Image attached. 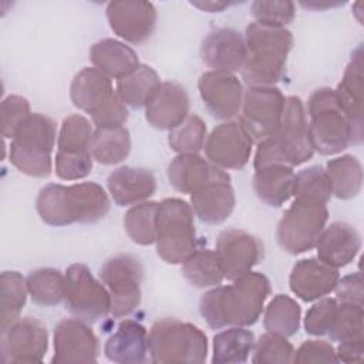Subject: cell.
Segmentation results:
<instances>
[{"mask_svg":"<svg viewBox=\"0 0 364 364\" xmlns=\"http://www.w3.org/2000/svg\"><path fill=\"white\" fill-rule=\"evenodd\" d=\"M363 306L340 303L337 304L333 324L327 333L330 340L338 343L364 340Z\"/></svg>","mask_w":364,"mask_h":364,"instance_id":"b9f144b4","label":"cell"},{"mask_svg":"<svg viewBox=\"0 0 364 364\" xmlns=\"http://www.w3.org/2000/svg\"><path fill=\"white\" fill-rule=\"evenodd\" d=\"M294 348L291 343L280 334L264 333L255 341L252 363L255 364H286L293 363Z\"/></svg>","mask_w":364,"mask_h":364,"instance_id":"ee69618b","label":"cell"},{"mask_svg":"<svg viewBox=\"0 0 364 364\" xmlns=\"http://www.w3.org/2000/svg\"><path fill=\"white\" fill-rule=\"evenodd\" d=\"M200 57L212 71H242L246 61L245 37L235 28H218L203 38Z\"/></svg>","mask_w":364,"mask_h":364,"instance_id":"d6986e66","label":"cell"},{"mask_svg":"<svg viewBox=\"0 0 364 364\" xmlns=\"http://www.w3.org/2000/svg\"><path fill=\"white\" fill-rule=\"evenodd\" d=\"M303 7L307 9H313V10H321V9H327V7H333V6H338L340 3H331V1H301L300 3Z\"/></svg>","mask_w":364,"mask_h":364,"instance_id":"11a10c76","label":"cell"},{"mask_svg":"<svg viewBox=\"0 0 364 364\" xmlns=\"http://www.w3.org/2000/svg\"><path fill=\"white\" fill-rule=\"evenodd\" d=\"M293 196L326 205L333 196L328 175L321 166H309L294 175Z\"/></svg>","mask_w":364,"mask_h":364,"instance_id":"ab89813d","label":"cell"},{"mask_svg":"<svg viewBox=\"0 0 364 364\" xmlns=\"http://www.w3.org/2000/svg\"><path fill=\"white\" fill-rule=\"evenodd\" d=\"M55 122L43 114H30L16 129L10 142V162L23 173L46 178L51 173V151L55 144Z\"/></svg>","mask_w":364,"mask_h":364,"instance_id":"8992f818","label":"cell"},{"mask_svg":"<svg viewBox=\"0 0 364 364\" xmlns=\"http://www.w3.org/2000/svg\"><path fill=\"white\" fill-rule=\"evenodd\" d=\"M92 159L102 165L122 162L131 152V136L125 127L97 128L92 134L90 148Z\"/></svg>","mask_w":364,"mask_h":364,"instance_id":"1f68e13d","label":"cell"},{"mask_svg":"<svg viewBox=\"0 0 364 364\" xmlns=\"http://www.w3.org/2000/svg\"><path fill=\"white\" fill-rule=\"evenodd\" d=\"M193 213L205 223L219 225L233 212L236 198L229 173L216 178L191 193Z\"/></svg>","mask_w":364,"mask_h":364,"instance_id":"44dd1931","label":"cell"},{"mask_svg":"<svg viewBox=\"0 0 364 364\" xmlns=\"http://www.w3.org/2000/svg\"><path fill=\"white\" fill-rule=\"evenodd\" d=\"M183 277L198 289L219 286L225 279V272L216 250L196 249L182 263Z\"/></svg>","mask_w":364,"mask_h":364,"instance_id":"836d02e7","label":"cell"},{"mask_svg":"<svg viewBox=\"0 0 364 364\" xmlns=\"http://www.w3.org/2000/svg\"><path fill=\"white\" fill-rule=\"evenodd\" d=\"M48 348L47 328L33 317L17 318L1 328L0 354L4 364L41 363Z\"/></svg>","mask_w":364,"mask_h":364,"instance_id":"4fadbf2b","label":"cell"},{"mask_svg":"<svg viewBox=\"0 0 364 364\" xmlns=\"http://www.w3.org/2000/svg\"><path fill=\"white\" fill-rule=\"evenodd\" d=\"M117 95L112 80L95 67H85L75 74L70 85L73 104L84 112L94 115Z\"/></svg>","mask_w":364,"mask_h":364,"instance_id":"d4e9b609","label":"cell"},{"mask_svg":"<svg viewBox=\"0 0 364 364\" xmlns=\"http://www.w3.org/2000/svg\"><path fill=\"white\" fill-rule=\"evenodd\" d=\"M189 115L186 90L173 81L162 82L159 91L145 107L146 121L158 129H172Z\"/></svg>","mask_w":364,"mask_h":364,"instance_id":"cb8c5ba5","label":"cell"},{"mask_svg":"<svg viewBox=\"0 0 364 364\" xmlns=\"http://www.w3.org/2000/svg\"><path fill=\"white\" fill-rule=\"evenodd\" d=\"M327 219L326 205L294 198L277 225L276 239L279 246L290 255L313 249L326 228Z\"/></svg>","mask_w":364,"mask_h":364,"instance_id":"9c48e42d","label":"cell"},{"mask_svg":"<svg viewBox=\"0 0 364 364\" xmlns=\"http://www.w3.org/2000/svg\"><path fill=\"white\" fill-rule=\"evenodd\" d=\"M334 290L337 294L336 300H338L340 303L363 306L364 290H363V277L360 272H355L353 274L344 276L343 279H338Z\"/></svg>","mask_w":364,"mask_h":364,"instance_id":"816d5d0a","label":"cell"},{"mask_svg":"<svg viewBox=\"0 0 364 364\" xmlns=\"http://www.w3.org/2000/svg\"><path fill=\"white\" fill-rule=\"evenodd\" d=\"M250 9L256 23L269 27L284 28L296 16L294 3L289 0H256L252 3Z\"/></svg>","mask_w":364,"mask_h":364,"instance_id":"f6af8a7d","label":"cell"},{"mask_svg":"<svg viewBox=\"0 0 364 364\" xmlns=\"http://www.w3.org/2000/svg\"><path fill=\"white\" fill-rule=\"evenodd\" d=\"M107 188L118 206H129L151 198L155 193L156 181L145 168L119 166L108 175Z\"/></svg>","mask_w":364,"mask_h":364,"instance_id":"484cf974","label":"cell"},{"mask_svg":"<svg viewBox=\"0 0 364 364\" xmlns=\"http://www.w3.org/2000/svg\"><path fill=\"white\" fill-rule=\"evenodd\" d=\"M269 294V279L263 273L249 272L232 284L206 291L199 300V311L213 330L247 327L259 320Z\"/></svg>","mask_w":364,"mask_h":364,"instance_id":"6da1fadb","label":"cell"},{"mask_svg":"<svg viewBox=\"0 0 364 364\" xmlns=\"http://www.w3.org/2000/svg\"><path fill=\"white\" fill-rule=\"evenodd\" d=\"M55 175L64 181H78L85 178L92 169L90 151L84 152H57L54 161Z\"/></svg>","mask_w":364,"mask_h":364,"instance_id":"bcb514c9","label":"cell"},{"mask_svg":"<svg viewBox=\"0 0 364 364\" xmlns=\"http://www.w3.org/2000/svg\"><path fill=\"white\" fill-rule=\"evenodd\" d=\"M337 300L321 297L314 303L304 317V328L311 336H327L337 310Z\"/></svg>","mask_w":364,"mask_h":364,"instance_id":"7dc6e473","label":"cell"},{"mask_svg":"<svg viewBox=\"0 0 364 364\" xmlns=\"http://www.w3.org/2000/svg\"><path fill=\"white\" fill-rule=\"evenodd\" d=\"M286 97L276 87H249L240 108V124L253 139L262 141L274 134L280 124Z\"/></svg>","mask_w":364,"mask_h":364,"instance_id":"7c38bea8","label":"cell"},{"mask_svg":"<svg viewBox=\"0 0 364 364\" xmlns=\"http://www.w3.org/2000/svg\"><path fill=\"white\" fill-rule=\"evenodd\" d=\"M317 259L331 267H344L354 260L361 247L357 229L346 222H333L324 228L316 246Z\"/></svg>","mask_w":364,"mask_h":364,"instance_id":"603a6c76","label":"cell"},{"mask_svg":"<svg viewBox=\"0 0 364 364\" xmlns=\"http://www.w3.org/2000/svg\"><path fill=\"white\" fill-rule=\"evenodd\" d=\"M293 363H338L334 347L324 340H307L296 351Z\"/></svg>","mask_w":364,"mask_h":364,"instance_id":"681fc988","label":"cell"},{"mask_svg":"<svg viewBox=\"0 0 364 364\" xmlns=\"http://www.w3.org/2000/svg\"><path fill=\"white\" fill-rule=\"evenodd\" d=\"M228 172L198 154H178L168 166L171 185L182 193H193Z\"/></svg>","mask_w":364,"mask_h":364,"instance_id":"4316f807","label":"cell"},{"mask_svg":"<svg viewBox=\"0 0 364 364\" xmlns=\"http://www.w3.org/2000/svg\"><path fill=\"white\" fill-rule=\"evenodd\" d=\"M161 85L158 73L146 64H139L134 73L117 81L115 90L127 107L142 108L151 102Z\"/></svg>","mask_w":364,"mask_h":364,"instance_id":"4dcf8cb0","label":"cell"},{"mask_svg":"<svg viewBox=\"0 0 364 364\" xmlns=\"http://www.w3.org/2000/svg\"><path fill=\"white\" fill-rule=\"evenodd\" d=\"M30 102L21 95H9L3 100L0 108L1 135L13 138L18 125L30 115Z\"/></svg>","mask_w":364,"mask_h":364,"instance_id":"c3c4849f","label":"cell"},{"mask_svg":"<svg viewBox=\"0 0 364 364\" xmlns=\"http://www.w3.org/2000/svg\"><path fill=\"white\" fill-rule=\"evenodd\" d=\"M338 102L353 124L354 132L360 142L364 138L363 121V48L353 53V58L346 67L343 78L334 90Z\"/></svg>","mask_w":364,"mask_h":364,"instance_id":"83f0119b","label":"cell"},{"mask_svg":"<svg viewBox=\"0 0 364 364\" xmlns=\"http://www.w3.org/2000/svg\"><path fill=\"white\" fill-rule=\"evenodd\" d=\"M142 276L141 260L129 253L112 256L101 266L100 279L111 296L114 317H125L139 306Z\"/></svg>","mask_w":364,"mask_h":364,"instance_id":"30bf717a","label":"cell"},{"mask_svg":"<svg viewBox=\"0 0 364 364\" xmlns=\"http://www.w3.org/2000/svg\"><path fill=\"white\" fill-rule=\"evenodd\" d=\"M198 90L208 111L218 119L239 114L243 102V84L233 73L206 71L199 77Z\"/></svg>","mask_w":364,"mask_h":364,"instance_id":"ac0fdd59","label":"cell"},{"mask_svg":"<svg viewBox=\"0 0 364 364\" xmlns=\"http://www.w3.org/2000/svg\"><path fill=\"white\" fill-rule=\"evenodd\" d=\"M195 7H199L200 10L215 13V11H222L229 6L228 1H192L191 3Z\"/></svg>","mask_w":364,"mask_h":364,"instance_id":"db71d44e","label":"cell"},{"mask_svg":"<svg viewBox=\"0 0 364 364\" xmlns=\"http://www.w3.org/2000/svg\"><path fill=\"white\" fill-rule=\"evenodd\" d=\"M313 154L303 101L294 95L286 97L277 129L272 136L259 141L253 162L255 171L277 164L293 168L307 162Z\"/></svg>","mask_w":364,"mask_h":364,"instance_id":"3957f363","label":"cell"},{"mask_svg":"<svg viewBox=\"0 0 364 364\" xmlns=\"http://www.w3.org/2000/svg\"><path fill=\"white\" fill-rule=\"evenodd\" d=\"M27 289L34 303L55 306L65 296V274L53 267L36 269L27 276Z\"/></svg>","mask_w":364,"mask_h":364,"instance_id":"8d00e7d4","label":"cell"},{"mask_svg":"<svg viewBox=\"0 0 364 364\" xmlns=\"http://www.w3.org/2000/svg\"><path fill=\"white\" fill-rule=\"evenodd\" d=\"M67 310L77 318L95 323L111 313V296L82 263H73L65 270Z\"/></svg>","mask_w":364,"mask_h":364,"instance_id":"8fae6325","label":"cell"},{"mask_svg":"<svg viewBox=\"0 0 364 364\" xmlns=\"http://www.w3.org/2000/svg\"><path fill=\"white\" fill-rule=\"evenodd\" d=\"M255 334L245 327H229L213 337L215 364L246 363L255 347Z\"/></svg>","mask_w":364,"mask_h":364,"instance_id":"d6a6232c","label":"cell"},{"mask_svg":"<svg viewBox=\"0 0 364 364\" xmlns=\"http://www.w3.org/2000/svg\"><path fill=\"white\" fill-rule=\"evenodd\" d=\"M294 172L287 165H269L256 169L253 189L257 198L269 206L279 208L293 196Z\"/></svg>","mask_w":364,"mask_h":364,"instance_id":"f546056e","label":"cell"},{"mask_svg":"<svg viewBox=\"0 0 364 364\" xmlns=\"http://www.w3.org/2000/svg\"><path fill=\"white\" fill-rule=\"evenodd\" d=\"M246 61L242 78L249 87H273L284 74L293 34L287 28L250 23L245 33Z\"/></svg>","mask_w":364,"mask_h":364,"instance_id":"277c9868","label":"cell"},{"mask_svg":"<svg viewBox=\"0 0 364 364\" xmlns=\"http://www.w3.org/2000/svg\"><path fill=\"white\" fill-rule=\"evenodd\" d=\"M336 355H337L338 361H343V363L361 361L364 357V340L338 343Z\"/></svg>","mask_w":364,"mask_h":364,"instance_id":"f5cc1de1","label":"cell"},{"mask_svg":"<svg viewBox=\"0 0 364 364\" xmlns=\"http://www.w3.org/2000/svg\"><path fill=\"white\" fill-rule=\"evenodd\" d=\"M215 250L220 259L225 279L230 282L252 272L263 256L260 240L240 229L220 232Z\"/></svg>","mask_w":364,"mask_h":364,"instance_id":"2e32d148","label":"cell"},{"mask_svg":"<svg viewBox=\"0 0 364 364\" xmlns=\"http://www.w3.org/2000/svg\"><path fill=\"white\" fill-rule=\"evenodd\" d=\"M94 129L91 122L78 114L67 117L60 128L57 146L60 152H84L88 151Z\"/></svg>","mask_w":364,"mask_h":364,"instance_id":"7bdbcfd3","label":"cell"},{"mask_svg":"<svg viewBox=\"0 0 364 364\" xmlns=\"http://www.w3.org/2000/svg\"><path fill=\"white\" fill-rule=\"evenodd\" d=\"M158 202L145 200L132 205L124 216V228L129 239L141 246L155 243Z\"/></svg>","mask_w":364,"mask_h":364,"instance_id":"74e56055","label":"cell"},{"mask_svg":"<svg viewBox=\"0 0 364 364\" xmlns=\"http://www.w3.org/2000/svg\"><path fill=\"white\" fill-rule=\"evenodd\" d=\"M300 320L301 309L299 303L286 294H277L269 301L264 310L263 324L270 333L290 337L297 333Z\"/></svg>","mask_w":364,"mask_h":364,"instance_id":"d590c367","label":"cell"},{"mask_svg":"<svg viewBox=\"0 0 364 364\" xmlns=\"http://www.w3.org/2000/svg\"><path fill=\"white\" fill-rule=\"evenodd\" d=\"M149 360L152 363H203L208 337L192 323L161 318L149 330Z\"/></svg>","mask_w":364,"mask_h":364,"instance_id":"52a82bcc","label":"cell"},{"mask_svg":"<svg viewBox=\"0 0 364 364\" xmlns=\"http://www.w3.org/2000/svg\"><path fill=\"white\" fill-rule=\"evenodd\" d=\"M206 124L196 114H189L169 131L168 144L176 154H198L206 141Z\"/></svg>","mask_w":364,"mask_h":364,"instance_id":"60d3db41","label":"cell"},{"mask_svg":"<svg viewBox=\"0 0 364 364\" xmlns=\"http://www.w3.org/2000/svg\"><path fill=\"white\" fill-rule=\"evenodd\" d=\"M331 192L340 199L355 198L363 188V166L353 155H341L326 165Z\"/></svg>","mask_w":364,"mask_h":364,"instance_id":"e575fe53","label":"cell"},{"mask_svg":"<svg viewBox=\"0 0 364 364\" xmlns=\"http://www.w3.org/2000/svg\"><path fill=\"white\" fill-rule=\"evenodd\" d=\"M36 208L41 220L51 226L94 223L108 213L109 198L105 189L95 182L70 186L50 183L40 191Z\"/></svg>","mask_w":364,"mask_h":364,"instance_id":"7a4b0ae2","label":"cell"},{"mask_svg":"<svg viewBox=\"0 0 364 364\" xmlns=\"http://www.w3.org/2000/svg\"><path fill=\"white\" fill-rule=\"evenodd\" d=\"M111 30L122 40L139 44L148 40L155 28L156 10L151 1L118 0L107 4Z\"/></svg>","mask_w":364,"mask_h":364,"instance_id":"e0dca14e","label":"cell"},{"mask_svg":"<svg viewBox=\"0 0 364 364\" xmlns=\"http://www.w3.org/2000/svg\"><path fill=\"white\" fill-rule=\"evenodd\" d=\"M253 138L239 121L219 124L206 136L203 149L208 161L222 169H240L250 158Z\"/></svg>","mask_w":364,"mask_h":364,"instance_id":"5bb4252c","label":"cell"},{"mask_svg":"<svg viewBox=\"0 0 364 364\" xmlns=\"http://www.w3.org/2000/svg\"><path fill=\"white\" fill-rule=\"evenodd\" d=\"M91 118L97 128L124 127V124L128 119V108L117 92V95L108 104H105L98 112L91 115Z\"/></svg>","mask_w":364,"mask_h":364,"instance_id":"f907efd6","label":"cell"},{"mask_svg":"<svg viewBox=\"0 0 364 364\" xmlns=\"http://www.w3.org/2000/svg\"><path fill=\"white\" fill-rule=\"evenodd\" d=\"M54 357L57 364H90L98 360V337L87 321L64 318L54 328Z\"/></svg>","mask_w":364,"mask_h":364,"instance_id":"9a60e30c","label":"cell"},{"mask_svg":"<svg viewBox=\"0 0 364 364\" xmlns=\"http://www.w3.org/2000/svg\"><path fill=\"white\" fill-rule=\"evenodd\" d=\"M156 252L171 264H182L196 250L192 206L178 198H166L156 209Z\"/></svg>","mask_w":364,"mask_h":364,"instance_id":"ba28073f","label":"cell"},{"mask_svg":"<svg viewBox=\"0 0 364 364\" xmlns=\"http://www.w3.org/2000/svg\"><path fill=\"white\" fill-rule=\"evenodd\" d=\"M105 357L118 364H141L149 354V334L146 328L135 321L125 318L104 344Z\"/></svg>","mask_w":364,"mask_h":364,"instance_id":"7402d4cb","label":"cell"},{"mask_svg":"<svg viewBox=\"0 0 364 364\" xmlns=\"http://www.w3.org/2000/svg\"><path fill=\"white\" fill-rule=\"evenodd\" d=\"M1 291V320L0 327L4 328L20 317V313L26 304L28 289L27 279L21 273L14 270H6L0 277Z\"/></svg>","mask_w":364,"mask_h":364,"instance_id":"f35d334b","label":"cell"},{"mask_svg":"<svg viewBox=\"0 0 364 364\" xmlns=\"http://www.w3.org/2000/svg\"><path fill=\"white\" fill-rule=\"evenodd\" d=\"M90 61L109 78L121 80L139 67L138 54L125 43L102 38L91 46Z\"/></svg>","mask_w":364,"mask_h":364,"instance_id":"f1b7e54d","label":"cell"},{"mask_svg":"<svg viewBox=\"0 0 364 364\" xmlns=\"http://www.w3.org/2000/svg\"><path fill=\"white\" fill-rule=\"evenodd\" d=\"M307 124L313 148L321 155H336L348 145L361 144L333 88L321 87L313 91L309 98Z\"/></svg>","mask_w":364,"mask_h":364,"instance_id":"5b68a950","label":"cell"},{"mask_svg":"<svg viewBox=\"0 0 364 364\" xmlns=\"http://www.w3.org/2000/svg\"><path fill=\"white\" fill-rule=\"evenodd\" d=\"M340 279L338 269L318 259L299 260L290 273V290L303 301L318 300L331 293Z\"/></svg>","mask_w":364,"mask_h":364,"instance_id":"ffe728a7","label":"cell"}]
</instances>
